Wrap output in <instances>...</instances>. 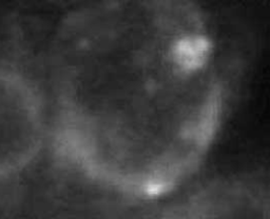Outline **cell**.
Segmentation results:
<instances>
[{
  "label": "cell",
  "instance_id": "1",
  "mask_svg": "<svg viewBox=\"0 0 270 219\" xmlns=\"http://www.w3.org/2000/svg\"><path fill=\"white\" fill-rule=\"evenodd\" d=\"M67 157L111 190L155 196L197 168L225 85L202 13L179 2H108L72 14L59 48Z\"/></svg>",
  "mask_w": 270,
  "mask_h": 219
}]
</instances>
